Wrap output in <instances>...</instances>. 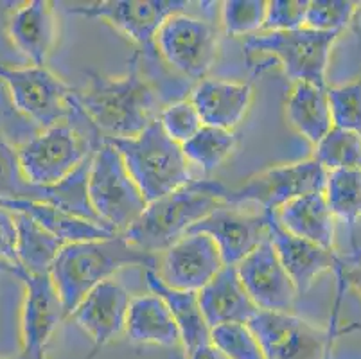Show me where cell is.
I'll use <instances>...</instances> for the list:
<instances>
[{"label":"cell","mask_w":361,"mask_h":359,"mask_svg":"<svg viewBox=\"0 0 361 359\" xmlns=\"http://www.w3.org/2000/svg\"><path fill=\"white\" fill-rule=\"evenodd\" d=\"M140 56L137 49L121 78L90 72L88 87L74 90L75 104L104 138L137 137L159 118V97L140 74Z\"/></svg>","instance_id":"6da1fadb"},{"label":"cell","mask_w":361,"mask_h":359,"mask_svg":"<svg viewBox=\"0 0 361 359\" xmlns=\"http://www.w3.org/2000/svg\"><path fill=\"white\" fill-rule=\"evenodd\" d=\"M130 266L157 272L159 255L137 248L123 233L97 241L63 245L49 275L60 295L67 320L87 293Z\"/></svg>","instance_id":"7a4b0ae2"},{"label":"cell","mask_w":361,"mask_h":359,"mask_svg":"<svg viewBox=\"0 0 361 359\" xmlns=\"http://www.w3.org/2000/svg\"><path fill=\"white\" fill-rule=\"evenodd\" d=\"M71 101V117L44 128L16 150L22 171L32 185H58L103 144V135L75 104L74 92Z\"/></svg>","instance_id":"3957f363"},{"label":"cell","mask_w":361,"mask_h":359,"mask_svg":"<svg viewBox=\"0 0 361 359\" xmlns=\"http://www.w3.org/2000/svg\"><path fill=\"white\" fill-rule=\"evenodd\" d=\"M104 140L119 151L147 203L192 182L182 146L164 133L159 118L137 137Z\"/></svg>","instance_id":"277c9868"},{"label":"cell","mask_w":361,"mask_h":359,"mask_svg":"<svg viewBox=\"0 0 361 359\" xmlns=\"http://www.w3.org/2000/svg\"><path fill=\"white\" fill-rule=\"evenodd\" d=\"M219 205L221 202L207 189L203 180H192L189 185L147 203L123 236L137 248L159 255Z\"/></svg>","instance_id":"5b68a950"},{"label":"cell","mask_w":361,"mask_h":359,"mask_svg":"<svg viewBox=\"0 0 361 359\" xmlns=\"http://www.w3.org/2000/svg\"><path fill=\"white\" fill-rule=\"evenodd\" d=\"M327 171L314 158L275 166L254 174L239 187H228L218 180H203L205 187L225 205H257L262 212L277 214L279 209L297 197L324 193Z\"/></svg>","instance_id":"8992f818"},{"label":"cell","mask_w":361,"mask_h":359,"mask_svg":"<svg viewBox=\"0 0 361 359\" xmlns=\"http://www.w3.org/2000/svg\"><path fill=\"white\" fill-rule=\"evenodd\" d=\"M87 196L96 216L116 233L126 232L147 207L123 157L106 140L92 154Z\"/></svg>","instance_id":"52a82bcc"},{"label":"cell","mask_w":361,"mask_h":359,"mask_svg":"<svg viewBox=\"0 0 361 359\" xmlns=\"http://www.w3.org/2000/svg\"><path fill=\"white\" fill-rule=\"evenodd\" d=\"M338 36L340 32H322L310 28L293 31H262L246 38L245 52L246 56H274L293 83L304 81L327 88L331 51Z\"/></svg>","instance_id":"ba28073f"},{"label":"cell","mask_w":361,"mask_h":359,"mask_svg":"<svg viewBox=\"0 0 361 359\" xmlns=\"http://www.w3.org/2000/svg\"><path fill=\"white\" fill-rule=\"evenodd\" d=\"M338 309L329 329H320L290 311H257L248 327L257 338L266 359H331L338 331Z\"/></svg>","instance_id":"9c48e42d"},{"label":"cell","mask_w":361,"mask_h":359,"mask_svg":"<svg viewBox=\"0 0 361 359\" xmlns=\"http://www.w3.org/2000/svg\"><path fill=\"white\" fill-rule=\"evenodd\" d=\"M90 160L92 157L87 158V162L81 164L67 180L58 185H32L22 171L16 150L0 135V197L51 203V205L60 207L74 216L85 217L88 221L106 226L88 203L87 178Z\"/></svg>","instance_id":"30bf717a"},{"label":"cell","mask_w":361,"mask_h":359,"mask_svg":"<svg viewBox=\"0 0 361 359\" xmlns=\"http://www.w3.org/2000/svg\"><path fill=\"white\" fill-rule=\"evenodd\" d=\"M155 49L180 74L202 81L218 59V29L185 11L176 13L157 32Z\"/></svg>","instance_id":"8fae6325"},{"label":"cell","mask_w":361,"mask_h":359,"mask_svg":"<svg viewBox=\"0 0 361 359\" xmlns=\"http://www.w3.org/2000/svg\"><path fill=\"white\" fill-rule=\"evenodd\" d=\"M187 0H103L68 6L71 15L101 20L139 45L140 52L153 54L157 32L171 15L183 13Z\"/></svg>","instance_id":"7c38bea8"},{"label":"cell","mask_w":361,"mask_h":359,"mask_svg":"<svg viewBox=\"0 0 361 359\" xmlns=\"http://www.w3.org/2000/svg\"><path fill=\"white\" fill-rule=\"evenodd\" d=\"M0 79L8 85L13 104L42 128L65 121L72 114V92L47 67H9L0 63Z\"/></svg>","instance_id":"4fadbf2b"},{"label":"cell","mask_w":361,"mask_h":359,"mask_svg":"<svg viewBox=\"0 0 361 359\" xmlns=\"http://www.w3.org/2000/svg\"><path fill=\"white\" fill-rule=\"evenodd\" d=\"M225 266L211 236L187 232L159 255L157 275L167 288L198 293Z\"/></svg>","instance_id":"5bb4252c"},{"label":"cell","mask_w":361,"mask_h":359,"mask_svg":"<svg viewBox=\"0 0 361 359\" xmlns=\"http://www.w3.org/2000/svg\"><path fill=\"white\" fill-rule=\"evenodd\" d=\"M275 214L245 212L239 207L221 205L207 214L189 232L211 236L225 266H235L270 237V219Z\"/></svg>","instance_id":"9a60e30c"},{"label":"cell","mask_w":361,"mask_h":359,"mask_svg":"<svg viewBox=\"0 0 361 359\" xmlns=\"http://www.w3.org/2000/svg\"><path fill=\"white\" fill-rule=\"evenodd\" d=\"M25 288L22 308V355L25 359H45V348L56 329L67 320L61 298L52 284L51 275L16 273Z\"/></svg>","instance_id":"2e32d148"},{"label":"cell","mask_w":361,"mask_h":359,"mask_svg":"<svg viewBox=\"0 0 361 359\" xmlns=\"http://www.w3.org/2000/svg\"><path fill=\"white\" fill-rule=\"evenodd\" d=\"M235 269L259 311H290L293 308L298 293L270 237L235 264Z\"/></svg>","instance_id":"e0dca14e"},{"label":"cell","mask_w":361,"mask_h":359,"mask_svg":"<svg viewBox=\"0 0 361 359\" xmlns=\"http://www.w3.org/2000/svg\"><path fill=\"white\" fill-rule=\"evenodd\" d=\"M270 239L298 295L310 291L314 281L326 272H334L338 281H343L347 261L338 255L336 250H326L306 239L291 236L279 225L275 216L270 219Z\"/></svg>","instance_id":"ac0fdd59"},{"label":"cell","mask_w":361,"mask_h":359,"mask_svg":"<svg viewBox=\"0 0 361 359\" xmlns=\"http://www.w3.org/2000/svg\"><path fill=\"white\" fill-rule=\"evenodd\" d=\"M130 302L128 289L121 282L108 279L87 293L83 300L75 305L68 318L90 336L94 341L92 354L123 334Z\"/></svg>","instance_id":"d6986e66"},{"label":"cell","mask_w":361,"mask_h":359,"mask_svg":"<svg viewBox=\"0 0 361 359\" xmlns=\"http://www.w3.org/2000/svg\"><path fill=\"white\" fill-rule=\"evenodd\" d=\"M252 83L202 79L191 90V101L202 117L203 126L234 131L252 104Z\"/></svg>","instance_id":"ffe728a7"},{"label":"cell","mask_w":361,"mask_h":359,"mask_svg":"<svg viewBox=\"0 0 361 359\" xmlns=\"http://www.w3.org/2000/svg\"><path fill=\"white\" fill-rule=\"evenodd\" d=\"M8 35L35 67H45L58 36L54 4L47 0L25 2L9 16Z\"/></svg>","instance_id":"44dd1931"},{"label":"cell","mask_w":361,"mask_h":359,"mask_svg":"<svg viewBox=\"0 0 361 359\" xmlns=\"http://www.w3.org/2000/svg\"><path fill=\"white\" fill-rule=\"evenodd\" d=\"M198 302L211 329L225 324H248L259 311L235 266H223L221 272L200 289Z\"/></svg>","instance_id":"7402d4cb"},{"label":"cell","mask_w":361,"mask_h":359,"mask_svg":"<svg viewBox=\"0 0 361 359\" xmlns=\"http://www.w3.org/2000/svg\"><path fill=\"white\" fill-rule=\"evenodd\" d=\"M0 209L9 212L27 214L32 217L42 229L47 230L54 237H58L65 245L80 241H97L117 236L114 230L94 221H88L85 217L74 216L60 207L51 203L29 202V200H11V197H0Z\"/></svg>","instance_id":"603a6c76"},{"label":"cell","mask_w":361,"mask_h":359,"mask_svg":"<svg viewBox=\"0 0 361 359\" xmlns=\"http://www.w3.org/2000/svg\"><path fill=\"white\" fill-rule=\"evenodd\" d=\"M124 332L128 340L139 345L176 347L182 343L175 318L166 302L155 293L131 298Z\"/></svg>","instance_id":"cb8c5ba5"},{"label":"cell","mask_w":361,"mask_h":359,"mask_svg":"<svg viewBox=\"0 0 361 359\" xmlns=\"http://www.w3.org/2000/svg\"><path fill=\"white\" fill-rule=\"evenodd\" d=\"M279 225L300 239L326 250H334V216L326 194L311 193L286 203L275 214Z\"/></svg>","instance_id":"d4e9b609"},{"label":"cell","mask_w":361,"mask_h":359,"mask_svg":"<svg viewBox=\"0 0 361 359\" xmlns=\"http://www.w3.org/2000/svg\"><path fill=\"white\" fill-rule=\"evenodd\" d=\"M144 275H146V284L149 291L159 295L166 302L171 315L175 318L185 354L195 351L200 345L211 341V327L207 324L202 308H200L198 293L167 288L159 279L155 269H146Z\"/></svg>","instance_id":"484cf974"},{"label":"cell","mask_w":361,"mask_h":359,"mask_svg":"<svg viewBox=\"0 0 361 359\" xmlns=\"http://www.w3.org/2000/svg\"><path fill=\"white\" fill-rule=\"evenodd\" d=\"M327 88L311 83H293L286 101V117L291 126L317 146L333 130Z\"/></svg>","instance_id":"4316f807"},{"label":"cell","mask_w":361,"mask_h":359,"mask_svg":"<svg viewBox=\"0 0 361 359\" xmlns=\"http://www.w3.org/2000/svg\"><path fill=\"white\" fill-rule=\"evenodd\" d=\"M13 214L18 226L16 253H18V262L22 269L31 275H49L65 243L42 229L27 214Z\"/></svg>","instance_id":"83f0119b"},{"label":"cell","mask_w":361,"mask_h":359,"mask_svg":"<svg viewBox=\"0 0 361 359\" xmlns=\"http://www.w3.org/2000/svg\"><path fill=\"white\" fill-rule=\"evenodd\" d=\"M324 194L334 219L349 226L350 243L356 246L354 229L361 217V169L331 171Z\"/></svg>","instance_id":"f1b7e54d"},{"label":"cell","mask_w":361,"mask_h":359,"mask_svg":"<svg viewBox=\"0 0 361 359\" xmlns=\"http://www.w3.org/2000/svg\"><path fill=\"white\" fill-rule=\"evenodd\" d=\"M235 144L238 138L234 131L203 126L195 137L182 144V151L187 162L198 166L203 173H212L231 157Z\"/></svg>","instance_id":"f546056e"},{"label":"cell","mask_w":361,"mask_h":359,"mask_svg":"<svg viewBox=\"0 0 361 359\" xmlns=\"http://www.w3.org/2000/svg\"><path fill=\"white\" fill-rule=\"evenodd\" d=\"M314 160L327 173L340 169H361V135L333 128L314 146Z\"/></svg>","instance_id":"4dcf8cb0"},{"label":"cell","mask_w":361,"mask_h":359,"mask_svg":"<svg viewBox=\"0 0 361 359\" xmlns=\"http://www.w3.org/2000/svg\"><path fill=\"white\" fill-rule=\"evenodd\" d=\"M266 0H225L221 2V25L228 36H254L262 31Z\"/></svg>","instance_id":"1f68e13d"},{"label":"cell","mask_w":361,"mask_h":359,"mask_svg":"<svg viewBox=\"0 0 361 359\" xmlns=\"http://www.w3.org/2000/svg\"><path fill=\"white\" fill-rule=\"evenodd\" d=\"M333 128L361 135V78L338 87H327Z\"/></svg>","instance_id":"d6a6232c"},{"label":"cell","mask_w":361,"mask_h":359,"mask_svg":"<svg viewBox=\"0 0 361 359\" xmlns=\"http://www.w3.org/2000/svg\"><path fill=\"white\" fill-rule=\"evenodd\" d=\"M357 8L360 4L350 0H310L304 28L341 35V31L354 20Z\"/></svg>","instance_id":"836d02e7"},{"label":"cell","mask_w":361,"mask_h":359,"mask_svg":"<svg viewBox=\"0 0 361 359\" xmlns=\"http://www.w3.org/2000/svg\"><path fill=\"white\" fill-rule=\"evenodd\" d=\"M211 341L228 359H266L257 338L246 324H225L212 327Z\"/></svg>","instance_id":"e575fe53"},{"label":"cell","mask_w":361,"mask_h":359,"mask_svg":"<svg viewBox=\"0 0 361 359\" xmlns=\"http://www.w3.org/2000/svg\"><path fill=\"white\" fill-rule=\"evenodd\" d=\"M159 123L164 133L176 144H185L203 128L202 117L189 99H178L159 111Z\"/></svg>","instance_id":"d590c367"},{"label":"cell","mask_w":361,"mask_h":359,"mask_svg":"<svg viewBox=\"0 0 361 359\" xmlns=\"http://www.w3.org/2000/svg\"><path fill=\"white\" fill-rule=\"evenodd\" d=\"M307 4L310 0H270L262 31H293L304 28Z\"/></svg>","instance_id":"8d00e7d4"},{"label":"cell","mask_w":361,"mask_h":359,"mask_svg":"<svg viewBox=\"0 0 361 359\" xmlns=\"http://www.w3.org/2000/svg\"><path fill=\"white\" fill-rule=\"evenodd\" d=\"M16 245H18V226H16L15 214L0 209V269L11 273L13 276L22 269Z\"/></svg>","instance_id":"74e56055"},{"label":"cell","mask_w":361,"mask_h":359,"mask_svg":"<svg viewBox=\"0 0 361 359\" xmlns=\"http://www.w3.org/2000/svg\"><path fill=\"white\" fill-rule=\"evenodd\" d=\"M187 359H228L212 341L200 345L187 354Z\"/></svg>","instance_id":"f35d334b"},{"label":"cell","mask_w":361,"mask_h":359,"mask_svg":"<svg viewBox=\"0 0 361 359\" xmlns=\"http://www.w3.org/2000/svg\"><path fill=\"white\" fill-rule=\"evenodd\" d=\"M343 281H345L347 286H353L357 291V295L361 296V262H354L353 268H347Z\"/></svg>","instance_id":"ab89813d"},{"label":"cell","mask_w":361,"mask_h":359,"mask_svg":"<svg viewBox=\"0 0 361 359\" xmlns=\"http://www.w3.org/2000/svg\"><path fill=\"white\" fill-rule=\"evenodd\" d=\"M11 359H25V358H24V355L20 354V355H16V358H11Z\"/></svg>","instance_id":"60d3db41"}]
</instances>
